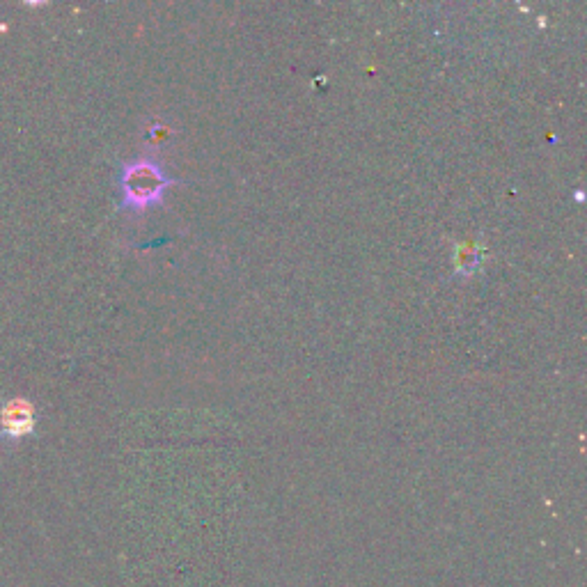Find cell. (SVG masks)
I'll return each mask as SVG.
<instances>
[{
    "instance_id": "obj_1",
    "label": "cell",
    "mask_w": 587,
    "mask_h": 587,
    "mask_svg": "<svg viewBox=\"0 0 587 587\" xmlns=\"http://www.w3.org/2000/svg\"><path fill=\"white\" fill-rule=\"evenodd\" d=\"M182 184L179 179L170 177L163 163L154 156H140L136 161L122 163L120 170V193L122 209L127 211H147L163 205L168 189Z\"/></svg>"
},
{
    "instance_id": "obj_2",
    "label": "cell",
    "mask_w": 587,
    "mask_h": 587,
    "mask_svg": "<svg viewBox=\"0 0 587 587\" xmlns=\"http://www.w3.org/2000/svg\"><path fill=\"white\" fill-rule=\"evenodd\" d=\"M35 432V406L28 399H10L0 409V436L21 441Z\"/></svg>"
},
{
    "instance_id": "obj_3",
    "label": "cell",
    "mask_w": 587,
    "mask_h": 587,
    "mask_svg": "<svg viewBox=\"0 0 587 587\" xmlns=\"http://www.w3.org/2000/svg\"><path fill=\"white\" fill-rule=\"evenodd\" d=\"M484 264V253L477 241H466V244L457 246L455 250V269L461 273V278H473L480 273Z\"/></svg>"
}]
</instances>
